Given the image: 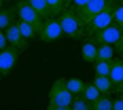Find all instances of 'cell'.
I'll return each mask as SVG.
<instances>
[{
	"mask_svg": "<svg viewBox=\"0 0 123 110\" xmlns=\"http://www.w3.org/2000/svg\"><path fill=\"white\" fill-rule=\"evenodd\" d=\"M72 91L66 85V78H55V83L51 85V93H49V110H70L72 104Z\"/></svg>",
	"mask_w": 123,
	"mask_h": 110,
	"instance_id": "obj_1",
	"label": "cell"
},
{
	"mask_svg": "<svg viewBox=\"0 0 123 110\" xmlns=\"http://www.w3.org/2000/svg\"><path fill=\"white\" fill-rule=\"evenodd\" d=\"M57 21H60V28H62V32H64V36L74 38V40H79V38L85 36V25L79 19V15H76L74 9L66 6V9L57 15Z\"/></svg>",
	"mask_w": 123,
	"mask_h": 110,
	"instance_id": "obj_2",
	"label": "cell"
},
{
	"mask_svg": "<svg viewBox=\"0 0 123 110\" xmlns=\"http://www.w3.org/2000/svg\"><path fill=\"white\" fill-rule=\"evenodd\" d=\"M36 38L43 40V42H55V40L64 38V32H62V28H60V21H57L55 17L43 19L40 28L36 30Z\"/></svg>",
	"mask_w": 123,
	"mask_h": 110,
	"instance_id": "obj_3",
	"label": "cell"
},
{
	"mask_svg": "<svg viewBox=\"0 0 123 110\" xmlns=\"http://www.w3.org/2000/svg\"><path fill=\"white\" fill-rule=\"evenodd\" d=\"M108 6H112L111 0H87L83 6H79V9H74V11L79 15V19L83 21V25H85L93 15H98L100 11H104V9H108Z\"/></svg>",
	"mask_w": 123,
	"mask_h": 110,
	"instance_id": "obj_4",
	"label": "cell"
},
{
	"mask_svg": "<svg viewBox=\"0 0 123 110\" xmlns=\"http://www.w3.org/2000/svg\"><path fill=\"white\" fill-rule=\"evenodd\" d=\"M112 4H115V2H112ZM111 23H112V6H108V9H104V11H100L98 15H93V17L85 23V34L91 36V34L104 30L106 25H111Z\"/></svg>",
	"mask_w": 123,
	"mask_h": 110,
	"instance_id": "obj_5",
	"label": "cell"
},
{
	"mask_svg": "<svg viewBox=\"0 0 123 110\" xmlns=\"http://www.w3.org/2000/svg\"><path fill=\"white\" fill-rule=\"evenodd\" d=\"M17 19H21V21H28V23H32L34 28H40V23H43V17L38 15L34 9H32V4L28 2V0H17Z\"/></svg>",
	"mask_w": 123,
	"mask_h": 110,
	"instance_id": "obj_6",
	"label": "cell"
},
{
	"mask_svg": "<svg viewBox=\"0 0 123 110\" xmlns=\"http://www.w3.org/2000/svg\"><path fill=\"white\" fill-rule=\"evenodd\" d=\"M121 32H123V28H121V25H117L115 21H112L111 25H106L104 30H100V32H96V34H91L89 38H93L96 42L117 45V42H119V38H121Z\"/></svg>",
	"mask_w": 123,
	"mask_h": 110,
	"instance_id": "obj_7",
	"label": "cell"
},
{
	"mask_svg": "<svg viewBox=\"0 0 123 110\" xmlns=\"http://www.w3.org/2000/svg\"><path fill=\"white\" fill-rule=\"evenodd\" d=\"M4 34H6V42H9V47L15 51H24L28 47V40L21 36V32H19V25L17 21H13L6 30H4Z\"/></svg>",
	"mask_w": 123,
	"mask_h": 110,
	"instance_id": "obj_8",
	"label": "cell"
},
{
	"mask_svg": "<svg viewBox=\"0 0 123 110\" xmlns=\"http://www.w3.org/2000/svg\"><path fill=\"white\" fill-rule=\"evenodd\" d=\"M17 53H19V51L11 49V47H6V49L0 51V76H2V78L13 72V68H15V64H17Z\"/></svg>",
	"mask_w": 123,
	"mask_h": 110,
	"instance_id": "obj_9",
	"label": "cell"
},
{
	"mask_svg": "<svg viewBox=\"0 0 123 110\" xmlns=\"http://www.w3.org/2000/svg\"><path fill=\"white\" fill-rule=\"evenodd\" d=\"M81 57L85 64H93V61L98 59V42L93 40V38H87L85 42H83V47H81Z\"/></svg>",
	"mask_w": 123,
	"mask_h": 110,
	"instance_id": "obj_10",
	"label": "cell"
},
{
	"mask_svg": "<svg viewBox=\"0 0 123 110\" xmlns=\"http://www.w3.org/2000/svg\"><path fill=\"white\" fill-rule=\"evenodd\" d=\"M108 76L112 81V87L123 83V59H119V57L111 59V72H108Z\"/></svg>",
	"mask_w": 123,
	"mask_h": 110,
	"instance_id": "obj_11",
	"label": "cell"
},
{
	"mask_svg": "<svg viewBox=\"0 0 123 110\" xmlns=\"http://www.w3.org/2000/svg\"><path fill=\"white\" fill-rule=\"evenodd\" d=\"M93 85L98 87V91L102 95H108L112 91V81L108 74H96V81H93Z\"/></svg>",
	"mask_w": 123,
	"mask_h": 110,
	"instance_id": "obj_12",
	"label": "cell"
},
{
	"mask_svg": "<svg viewBox=\"0 0 123 110\" xmlns=\"http://www.w3.org/2000/svg\"><path fill=\"white\" fill-rule=\"evenodd\" d=\"M17 9H0V30H6L15 21Z\"/></svg>",
	"mask_w": 123,
	"mask_h": 110,
	"instance_id": "obj_13",
	"label": "cell"
},
{
	"mask_svg": "<svg viewBox=\"0 0 123 110\" xmlns=\"http://www.w3.org/2000/svg\"><path fill=\"white\" fill-rule=\"evenodd\" d=\"M115 53H117V49H115V45H106V42H98V59H106V61H111L112 57H115Z\"/></svg>",
	"mask_w": 123,
	"mask_h": 110,
	"instance_id": "obj_14",
	"label": "cell"
},
{
	"mask_svg": "<svg viewBox=\"0 0 123 110\" xmlns=\"http://www.w3.org/2000/svg\"><path fill=\"white\" fill-rule=\"evenodd\" d=\"M17 25H19V32H21V36L30 42L32 38H36V28L32 23H28V21H21V19H17Z\"/></svg>",
	"mask_w": 123,
	"mask_h": 110,
	"instance_id": "obj_15",
	"label": "cell"
},
{
	"mask_svg": "<svg viewBox=\"0 0 123 110\" xmlns=\"http://www.w3.org/2000/svg\"><path fill=\"white\" fill-rule=\"evenodd\" d=\"M66 85H68V89L72 91V95H81L83 91H85V81H81V78H76V76H72V78H66Z\"/></svg>",
	"mask_w": 123,
	"mask_h": 110,
	"instance_id": "obj_16",
	"label": "cell"
},
{
	"mask_svg": "<svg viewBox=\"0 0 123 110\" xmlns=\"http://www.w3.org/2000/svg\"><path fill=\"white\" fill-rule=\"evenodd\" d=\"M47 6H49V17H57L68 6V0H47Z\"/></svg>",
	"mask_w": 123,
	"mask_h": 110,
	"instance_id": "obj_17",
	"label": "cell"
},
{
	"mask_svg": "<svg viewBox=\"0 0 123 110\" xmlns=\"http://www.w3.org/2000/svg\"><path fill=\"white\" fill-rule=\"evenodd\" d=\"M81 95H83V98H85L87 102L91 104V102H96V99H98L100 95H102V93L98 91V87L93 85V83H87V85H85V91H83Z\"/></svg>",
	"mask_w": 123,
	"mask_h": 110,
	"instance_id": "obj_18",
	"label": "cell"
},
{
	"mask_svg": "<svg viewBox=\"0 0 123 110\" xmlns=\"http://www.w3.org/2000/svg\"><path fill=\"white\" fill-rule=\"evenodd\" d=\"M30 4H32V9L43 17V19H47L49 17V6H47V0H28Z\"/></svg>",
	"mask_w": 123,
	"mask_h": 110,
	"instance_id": "obj_19",
	"label": "cell"
},
{
	"mask_svg": "<svg viewBox=\"0 0 123 110\" xmlns=\"http://www.w3.org/2000/svg\"><path fill=\"white\" fill-rule=\"evenodd\" d=\"M91 110H112V99L106 95H100L96 102H91Z\"/></svg>",
	"mask_w": 123,
	"mask_h": 110,
	"instance_id": "obj_20",
	"label": "cell"
},
{
	"mask_svg": "<svg viewBox=\"0 0 123 110\" xmlns=\"http://www.w3.org/2000/svg\"><path fill=\"white\" fill-rule=\"evenodd\" d=\"M70 110H91V104H89L83 95H76V98H72Z\"/></svg>",
	"mask_w": 123,
	"mask_h": 110,
	"instance_id": "obj_21",
	"label": "cell"
},
{
	"mask_svg": "<svg viewBox=\"0 0 123 110\" xmlns=\"http://www.w3.org/2000/svg\"><path fill=\"white\" fill-rule=\"evenodd\" d=\"M93 72H96V74H108V72H111V61L96 59V61H93Z\"/></svg>",
	"mask_w": 123,
	"mask_h": 110,
	"instance_id": "obj_22",
	"label": "cell"
},
{
	"mask_svg": "<svg viewBox=\"0 0 123 110\" xmlns=\"http://www.w3.org/2000/svg\"><path fill=\"white\" fill-rule=\"evenodd\" d=\"M112 21L123 28V0L119 4H112Z\"/></svg>",
	"mask_w": 123,
	"mask_h": 110,
	"instance_id": "obj_23",
	"label": "cell"
},
{
	"mask_svg": "<svg viewBox=\"0 0 123 110\" xmlns=\"http://www.w3.org/2000/svg\"><path fill=\"white\" fill-rule=\"evenodd\" d=\"M112 110H123V95L117 93V99H112Z\"/></svg>",
	"mask_w": 123,
	"mask_h": 110,
	"instance_id": "obj_24",
	"label": "cell"
},
{
	"mask_svg": "<svg viewBox=\"0 0 123 110\" xmlns=\"http://www.w3.org/2000/svg\"><path fill=\"white\" fill-rule=\"evenodd\" d=\"M9 47V42H6V34H4V30H0V51L6 49Z\"/></svg>",
	"mask_w": 123,
	"mask_h": 110,
	"instance_id": "obj_25",
	"label": "cell"
},
{
	"mask_svg": "<svg viewBox=\"0 0 123 110\" xmlns=\"http://www.w3.org/2000/svg\"><path fill=\"white\" fill-rule=\"evenodd\" d=\"M87 0H68V4H72V9H79V6H83Z\"/></svg>",
	"mask_w": 123,
	"mask_h": 110,
	"instance_id": "obj_26",
	"label": "cell"
},
{
	"mask_svg": "<svg viewBox=\"0 0 123 110\" xmlns=\"http://www.w3.org/2000/svg\"><path fill=\"white\" fill-rule=\"evenodd\" d=\"M115 47H117V51H119V53H123V32H121V38H119V42H117Z\"/></svg>",
	"mask_w": 123,
	"mask_h": 110,
	"instance_id": "obj_27",
	"label": "cell"
},
{
	"mask_svg": "<svg viewBox=\"0 0 123 110\" xmlns=\"http://www.w3.org/2000/svg\"><path fill=\"white\" fill-rule=\"evenodd\" d=\"M112 91H117V93H121V95H123V83H121V85H115V87H112Z\"/></svg>",
	"mask_w": 123,
	"mask_h": 110,
	"instance_id": "obj_28",
	"label": "cell"
},
{
	"mask_svg": "<svg viewBox=\"0 0 123 110\" xmlns=\"http://www.w3.org/2000/svg\"><path fill=\"white\" fill-rule=\"evenodd\" d=\"M4 2H6V0H0V9H2V6H4Z\"/></svg>",
	"mask_w": 123,
	"mask_h": 110,
	"instance_id": "obj_29",
	"label": "cell"
},
{
	"mask_svg": "<svg viewBox=\"0 0 123 110\" xmlns=\"http://www.w3.org/2000/svg\"><path fill=\"white\" fill-rule=\"evenodd\" d=\"M111 2H117V0H111Z\"/></svg>",
	"mask_w": 123,
	"mask_h": 110,
	"instance_id": "obj_30",
	"label": "cell"
},
{
	"mask_svg": "<svg viewBox=\"0 0 123 110\" xmlns=\"http://www.w3.org/2000/svg\"><path fill=\"white\" fill-rule=\"evenodd\" d=\"M68 6H70V4H68Z\"/></svg>",
	"mask_w": 123,
	"mask_h": 110,
	"instance_id": "obj_31",
	"label": "cell"
}]
</instances>
